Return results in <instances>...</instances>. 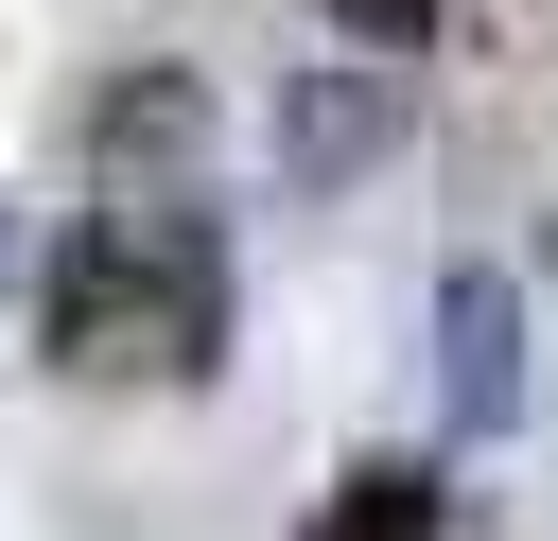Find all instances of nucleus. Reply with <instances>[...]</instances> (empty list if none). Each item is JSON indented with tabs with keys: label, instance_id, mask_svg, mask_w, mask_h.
I'll use <instances>...</instances> for the list:
<instances>
[{
	"label": "nucleus",
	"instance_id": "f257e3e1",
	"mask_svg": "<svg viewBox=\"0 0 558 541\" xmlns=\"http://www.w3.org/2000/svg\"><path fill=\"white\" fill-rule=\"evenodd\" d=\"M52 366L209 384L227 366V227L209 209H87V244L52 262Z\"/></svg>",
	"mask_w": 558,
	"mask_h": 541
},
{
	"label": "nucleus",
	"instance_id": "f03ea898",
	"mask_svg": "<svg viewBox=\"0 0 558 541\" xmlns=\"http://www.w3.org/2000/svg\"><path fill=\"white\" fill-rule=\"evenodd\" d=\"M506 401H523V297H506V262H453L436 279V419L488 436Z\"/></svg>",
	"mask_w": 558,
	"mask_h": 541
},
{
	"label": "nucleus",
	"instance_id": "7ed1b4c3",
	"mask_svg": "<svg viewBox=\"0 0 558 541\" xmlns=\"http://www.w3.org/2000/svg\"><path fill=\"white\" fill-rule=\"evenodd\" d=\"M384 140H401V87H384V70H314V87H296V122H279V157H296V175H349V157H384Z\"/></svg>",
	"mask_w": 558,
	"mask_h": 541
},
{
	"label": "nucleus",
	"instance_id": "20e7f679",
	"mask_svg": "<svg viewBox=\"0 0 558 541\" xmlns=\"http://www.w3.org/2000/svg\"><path fill=\"white\" fill-rule=\"evenodd\" d=\"M314 541H436V471H418V454H366V471L314 506Z\"/></svg>",
	"mask_w": 558,
	"mask_h": 541
},
{
	"label": "nucleus",
	"instance_id": "39448f33",
	"mask_svg": "<svg viewBox=\"0 0 558 541\" xmlns=\"http://www.w3.org/2000/svg\"><path fill=\"white\" fill-rule=\"evenodd\" d=\"M314 17H331V35H366V70H384V52H418V35H436V0H314Z\"/></svg>",
	"mask_w": 558,
	"mask_h": 541
},
{
	"label": "nucleus",
	"instance_id": "423d86ee",
	"mask_svg": "<svg viewBox=\"0 0 558 541\" xmlns=\"http://www.w3.org/2000/svg\"><path fill=\"white\" fill-rule=\"evenodd\" d=\"M541 262H558V209H541Z\"/></svg>",
	"mask_w": 558,
	"mask_h": 541
}]
</instances>
